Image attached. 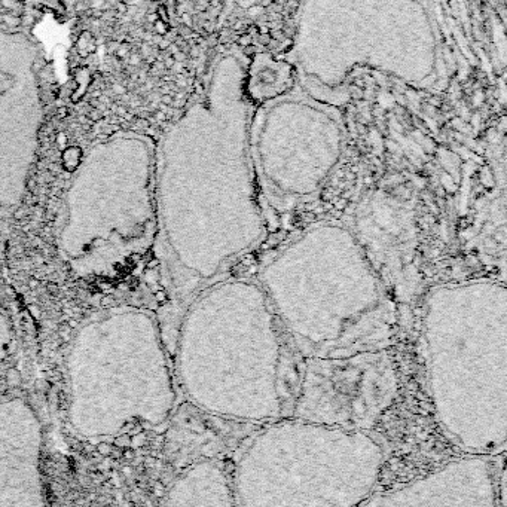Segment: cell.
Listing matches in <instances>:
<instances>
[{
    "mask_svg": "<svg viewBox=\"0 0 507 507\" xmlns=\"http://www.w3.org/2000/svg\"><path fill=\"white\" fill-rule=\"evenodd\" d=\"M138 61H140V55L138 54H131V64H134V66H137L138 64Z\"/></svg>",
    "mask_w": 507,
    "mask_h": 507,
    "instance_id": "obj_11",
    "label": "cell"
},
{
    "mask_svg": "<svg viewBox=\"0 0 507 507\" xmlns=\"http://www.w3.org/2000/svg\"><path fill=\"white\" fill-rule=\"evenodd\" d=\"M98 42L94 38V35L88 30L82 32L78 38L75 39V52L79 58H88L97 51Z\"/></svg>",
    "mask_w": 507,
    "mask_h": 507,
    "instance_id": "obj_2",
    "label": "cell"
},
{
    "mask_svg": "<svg viewBox=\"0 0 507 507\" xmlns=\"http://www.w3.org/2000/svg\"><path fill=\"white\" fill-rule=\"evenodd\" d=\"M43 3H45L49 9H52V11H58L59 8L63 9V5H61L59 0H43Z\"/></svg>",
    "mask_w": 507,
    "mask_h": 507,
    "instance_id": "obj_6",
    "label": "cell"
},
{
    "mask_svg": "<svg viewBox=\"0 0 507 507\" xmlns=\"http://www.w3.org/2000/svg\"><path fill=\"white\" fill-rule=\"evenodd\" d=\"M55 138H57V144H59V146H66V143H67V138H69V137H67V134H66V133H63V131H61V133H58V134H57V137H55Z\"/></svg>",
    "mask_w": 507,
    "mask_h": 507,
    "instance_id": "obj_9",
    "label": "cell"
},
{
    "mask_svg": "<svg viewBox=\"0 0 507 507\" xmlns=\"http://www.w3.org/2000/svg\"><path fill=\"white\" fill-rule=\"evenodd\" d=\"M397 393L396 366L385 350L307 357L292 415L335 429H372Z\"/></svg>",
    "mask_w": 507,
    "mask_h": 507,
    "instance_id": "obj_1",
    "label": "cell"
},
{
    "mask_svg": "<svg viewBox=\"0 0 507 507\" xmlns=\"http://www.w3.org/2000/svg\"><path fill=\"white\" fill-rule=\"evenodd\" d=\"M116 11H117V14H121V15H125V14H128V5L125 3V2H119L116 5Z\"/></svg>",
    "mask_w": 507,
    "mask_h": 507,
    "instance_id": "obj_8",
    "label": "cell"
},
{
    "mask_svg": "<svg viewBox=\"0 0 507 507\" xmlns=\"http://www.w3.org/2000/svg\"><path fill=\"white\" fill-rule=\"evenodd\" d=\"M80 158H82V151L79 146H67L63 151V167L67 171H75L80 164Z\"/></svg>",
    "mask_w": 507,
    "mask_h": 507,
    "instance_id": "obj_3",
    "label": "cell"
},
{
    "mask_svg": "<svg viewBox=\"0 0 507 507\" xmlns=\"http://www.w3.org/2000/svg\"><path fill=\"white\" fill-rule=\"evenodd\" d=\"M156 14H158V18H159V20L168 22V14H167V9H165V6H158V9H156Z\"/></svg>",
    "mask_w": 507,
    "mask_h": 507,
    "instance_id": "obj_7",
    "label": "cell"
},
{
    "mask_svg": "<svg viewBox=\"0 0 507 507\" xmlns=\"http://www.w3.org/2000/svg\"><path fill=\"white\" fill-rule=\"evenodd\" d=\"M69 116V110H67V107H58L57 109V117H61V119H64V117H67Z\"/></svg>",
    "mask_w": 507,
    "mask_h": 507,
    "instance_id": "obj_10",
    "label": "cell"
},
{
    "mask_svg": "<svg viewBox=\"0 0 507 507\" xmlns=\"http://www.w3.org/2000/svg\"><path fill=\"white\" fill-rule=\"evenodd\" d=\"M154 25V30H155V33L156 35H159V36H164V35H167V32H168V27H167V22L165 21H162V20H158L152 24Z\"/></svg>",
    "mask_w": 507,
    "mask_h": 507,
    "instance_id": "obj_4",
    "label": "cell"
},
{
    "mask_svg": "<svg viewBox=\"0 0 507 507\" xmlns=\"http://www.w3.org/2000/svg\"><path fill=\"white\" fill-rule=\"evenodd\" d=\"M8 382H9L11 385H18V384H20L21 376L20 373H18V371L11 369V371L8 372Z\"/></svg>",
    "mask_w": 507,
    "mask_h": 507,
    "instance_id": "obj_5",
    "label": "cell"
}]
</instances>
